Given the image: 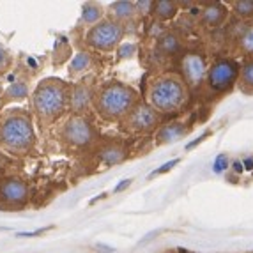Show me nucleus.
Wrapping results in <instances>:
<instances>
[{
	"label": "nucleus",
	"mask_w": 253,
	"mask_h": 253,
	"mask_svg": "<svg viewBox=\"0 0 253 253\" xmlns=\"http://www.w3.org/2000/svg\"><path fill=\"white\" fill-rule=\"evenodd\" d=\"M225 16V11L219 5H211V7L206 9V13H204V20L207 21V23H211V25H216V23H219V21L223 20Z\"/></svg>",
	"instance_id": "obj_13"
},
{
	"label": "nucleus",
	"mask_w": 253,
	"mask_h": 253,
	"mask_svg": "<svg viewBox=\"0 0 253 253\" xmlns=\"http://www.w3.org/2000/svg\"><path fill=\"white\" fill-rule=\"evenodd\" d=\"M234 167H236L237 172H241V170H243V165H241V163H236V165H234Z\"/></svg>",
	"instance_id": "obj_29"
},
{
	"label": "nucleus",
	"mask_w": 253,
	"mask_h": 253,
	"mask_svg": "<svg viewBox=\"0 0 253 253\" xmlns=\"http://www.w3.org/2000/svg\"><path fill=\"white\" fill-rule=\"evenodd\" d=\"M182 73H184V80L190 85H199L206 75V64L204 59L197 53H188L182 59Z\"/></svg>",
	"instance_id": "obj_9"
},
{
	"label": "nucleus",
	"mask_w": 253,
	"mask_h": 253,
	"mask_svg": "<svg viewBox=\"0 0 253 253\" xmlns=\"http://www.w3.org/2000/svg\"><path fill=\"white\" fill-rule=\"evenodd\" d=\"M0 193L7 202H23L27 199V186L16 179H7L0 186Z\"/></svg>",
	"instance_id": "obj_10"
},
{
	"label": "nucleus",
	"mask_w": 253,
	"mask_h": 253,
	"mask_svg": "<svg viewBox=\"0 0 253 253\" xmlns=\"http://www.w3.org/2000/svg\"><path fill=\"white\" fill-rule=\"evenodd\" d=\"M112 9H114V14L117 18H129L135 13V4H131V2H115L112 5Z\"/></svg>",
	"instance_id": "obj_14"
},
{
	"label": "nucleus",
	"mask_w": 253,
	"mask_h": 253,
	"mask_svg": "<svg viewBox=\"0 0 253 253\" xmlns=\"http://www.w3.org/2000/svg\"><path fill=\"white\" fill-rule=\"evenodd\" d=\"M135 105V92L121 84H112L99 92L96 99L97 112L108 121L127 115Z\"/></svg>",
	"instance_id": "obj_2"
},
{
	"label": "nucleus",
	"mask_w": 253,
	"mask_h": 253,
	"mask_svg": "<svg viewBox=\"0 0 253 253\" xmlns=\"http://www.w3.org/2000/svg\"><path fill=\"white\" fill-rule=\"evenodd\" d=\"M161 48H163L167 53H173V51L179 48V42L173 36H167V38H163V41H161Z\"/></svg>",
	"instance_id": "obj_21"
},
{
	"label": "nucleus",
	"mask_w": 253,
	"mask_h": 253,
	"mask_svg": "<svg viewBox=\"0 0 253 253\" xmlns=\"http://www.w3.org/2000/svg\"><path fill=\"white\" fill-rule=\"evenodd\" d=\"M227 156H219L218 158V161H216V172H221V170L225 169V167H227Z\"/></svg>",
	"instance_id": "obj_25"
},
{
	"label": "nucleus",
	"mask_w": 253,
	"mask_h": 253,
	"mask_svg": "<svg viewBox=\"0 0 253 253\" xmlns=\"http://www.w3.org/2000/svg\"><path fill=\"white\" fill-rule=\"evenodd\" d=\"M186 84L173 75L158 78L149 89V101L152 108L160 112H175L186 103Z\"/></svg>",
	"instance_id": "obj_1"
},
{
	"label": "nucleus",
	"mask_w": 253,
	"mask_h": 253,
	"mask_svg": "<svg viewBox=\"0 0 253 253\" xmlns=\"http://www.w3.org/2000/svg\"><path fill=\"white\" fill-rule=\"evenodd\" d=\"M156 14L163 20L167 18H172L175 14V5L172 2H158L156 4Z\"/></svg>",
	"instance_id": "obj_18"
},
{
	"label": "nucleus",
	"mask_w": 253,
	"mask_h": 253,
	"mask_svg": "<svg viewBox=\"0 0 253 253\" xmlns=\"http://www.w3.org/2000/svg\"><path fill=\"white\" fill-rule=\"evenodd\" d=\"M90 97H92V92H90V87L89 85H76L75 90L71 94V106L75 112H82L89 106L90 103Z\"/></svg>",
	"instance_id": "obj_11"
},
{
	"label": "nucleus",
	"mask_w": 253,
	"mask_h": 253,
	"mask_svg": "<svg viewBox=\"0 0 253 253\" xmlns=\"http://www.w3.org/2000/svg\"><path fill=\"white\" fill-rule=\"evenodd\" d=\"M42 232H44V230L41 228V230H36V232H21V234H18V236L20 237H32V236H38V234H42Z\"/></svg>",
	"instance_id": "obj_27"
},
{
	"label": "nucleus",
	"mask_w": 253,
	"mask_h": 253,
	"mask_svg": "<svg viewBox=\"0 0 253 253\" xmlns=\"http://www.w3.org/2000/svg\"><path fill=\"white\" fill-rule=\"evenodd\" d=\"M62 135L75 147H85L94 138L92 127H90L89 121L80 117V115H75V117L68 119V123L64 124Z\"/></svg>",
	"instance_id": "obj_6"
},
{
	"label": "nucleus",
	"mask_w": 253,
	"mask_h": 253,
	"mask_svg": "<svg viewBox=\"0 0 253 253\" xmlns=\"http://www.w3.org/2000/svg\"><path fill=\"white\" fill-rule=\"evenodd\" d=\"M237 78V66L230 60H219L209 71V82L211 87L216 90H225L236 82Z\"/></svg>",
	"instance_id": "obj_8"
},
{
	"label": "nucleus",
	"mask_w": 253,
	"mask_h": 253,
	"mask_svg": "<svg viewBox=\"0 0 253 253\" xmlns=\"http://www.w3.org/2000/svg\"><path fill=\"white\" fill-rule=\"evenodd\" d=\"M68 105V90L60 80H46L34 92V110L44 121L57 119Z\"/></svg>",
	"instance_id": "obj_3"
},
{
	"label": "nucleus",
	"mask_w": 253,
	"mask_h": 253,
	"mask_svg": "<svg viewBox=\"0 0 253 253\" xmlns=\"http://www.w3.org/2000/svg\"><path fill=\"white\" fill-rule=\"evenodd\" d=\"M123 158H124V152L121 151V149H117V147H110V149H106V151L103 152V160H105L108 165L119 163V161H123Z\"/></svg>",
	"instance_id": "obj_19"
},
{
	"label": "nucleus",
	"mask_w": 253,
	"mask_h": 253,
	"mask_svg": "<svg viewBox=\"0 0 253 253\" xmlns=\"http://www.w3.org/2000/svg\"><path fill=\"white\" fill-rule=\"evenodd\" d=\"M234 7H236V13L239 14V16H250V14H253V2H248V0L236 2Z\"/></svg>",
	"instance_id": "obj_20"
},
{
	"label": "nucleus",
	"mask_w": 253,
	"mask_h": 253,
	"mask_svg": "<svg viewBox=\"0 0 253 253\" xmlns=\"http://www.w3.org/2000/svg\"><path fill=\"white\" fill-rule=\"evenodd\" d=\"M182 133H184V129H182V126H179V124H170V126H167L163 131H161V140L163 142H173V140H177L182 136Z\"/></svg>",
	"instance_id": "obj_12"
},
{
	"label": "nucleus",
	"mask_w": 253,
	"mask_h": 253,
	"mask_svg": "<svg viewBox=\"0 0 253 253\" xmlns=\"http://www.w3.org/2000/svg\"><path fill=\"white\" fill-rule=\"evenodd\" d=\"M5 96H7V99H23L27 96V85L21 84V82H16L5 90Z\"/></svg>",
	"instance_id": "obj_16"
},
{
	"label": "nucleus",
	"mask_w": 253,
	"mask_h": 253,
	"mask_svg": "<svg viewBox=\"0 0 253 253\" xmlns=\"http://www.w3.org/2000/svg\"><path fill=\"white\" fill-rule=\"evenodd\" d=\"M158 119H160L158 117V112L152 106L140 105L127 114L126 127L131 131H136V133H147L152 127H156Z\"/></svg>",
	"instance_id": "obj_7"
},
{
	"label": "nucleus",
	"mask_w": 253,
	"mask_h": 253,
	"mask_svg": "<svg viewBox=\"0 0 253 253\" xmlns=\"http://www.w3.org/2000/svg\"><path fill=\"white\" fill-rule=\"evenodd\" d=\"M7 66H9V55L4 48L0 46V71H4Z\"/></svg>",
	"instance_id": "obj_24"
},
{
	"label": "nucleus",
	"mask_w": 253,
	"mask_h": 253,
	"mask_svg": "<svg viewBox=\"0 0 253 253\" xmlns=\"http://www.w3.org/2000/svg\"><path fill=\"white\" fill-rule=\"evenodd\" d=\"M173 165H177V160L170 161V163H165L163 167H161L160 170H156V172H154V173H163V172H167V170H170V169H172ZM154 173H152V175H154Z\"/></svg>",
	"instance_id": "obj_26"
},
{
	"label": "nucleus",
	"mask_w": 253,
	"mask_h": 253,
	"mask_svg": "<svg viewBox=\"0 0 253 253\" xmlns=\"http://www.w3.org/2000/svg\"><path fill=\"white\" fill-rule=\"evenodd\" d=\"M243 84L253 87V62L246 64L245 69H243Z\"/></svg>",
	"instance_id": "obj_23"
},
{
	"label": "nucleus",
	"mask_w": 253,
	"mask_h": 253,
	"mask_svg": "<svg viewBox=\"0 0 253 253\" xmlns=\"http://www.w3.org/2000/svg\"><path fill=\"white\" fill-rule=\"evenodd\" d=\"M124 29L119 23L114 21H103L99 25H94L87 34V42H89L92 48L97 50H105L110 51L114 50L119 44V41L123 39Z\"/></svg>",
	"instance_id": "obj_5"
},
{
	"label": "nucleus",
	"mask_w": 253,
	"mask_h": 253,
	"mask_svg": "<svg viewBox=\"0 0 253 253\" xmlns=\"http://www.w3.org/2000/svg\"><path fill=\"white\" fill-rule=\"evenodd\" d=\"M89 64H90L89 55H87V53H78L75 59H73L69 71H71V73H80V71H84V69L89 68Z\"/></svg>",
	"instance_id": "obj_15"
},
{
	"label": "nucleus",
	"mask_w": 253,
	"mask_h": 253,
	"mask_svg": "<svg viewBox=\"0 0 253 253\" xmlns=\"http://www.w3.org/2000/svg\"><path fill=\"white\" fill-rule=\"evenodd\" d=\"M99 18H101V7H97V5H85L84 7L85 23H96Z\"/></svg>",
	"instance_id": "obj_17"
},
{
	"label": "nucleus",
	"mask_w": 253,
	"mask_h": 253,
	"mask_svg": "<svg viewBox=\"0 0 253 253\" xmlns=\"http://www.w3.org/2000/svg\"><path fill=\"white\" fill-rule=\"evenodd\" d=\"M131 184V179H124L123 182H121V184L117 186V188H115V191H121V190H124V188H127V186Z\"/></svg>",
	"instance_id": "obj_28"
},
{
	"label": "nucleus",
	"mask_w": 253,
	"mask_h": 253,
	"mask_svg": "<svg viewBox=\"0 0 253 253\" xmlns=\"http://www.w3.org/2000/svg\"><path fill=\"white\" fill-rule=\"evenodd\" d=\"M241 46H243V50L252 51V53H253V27L246 30L245 36L241 38Z\"/></svg>",
	"instance_id": "obj_22"
},
{
	"label": "nucleus",
	"mask_w": 253,
	"mask_h": 253,
	"mask_svg": "<svg viewBox=\"0 0 253 253\" xmlns=\"http://www.w3.org/2000/svg\"><path fill=\"white\" fill-rule=\"evenodd\" d=\"M34 127L23 115H11L0 124V142L14 152H27L34 145Z\"/></svg>",
	"instance_id": "obj_4"
}]
</instances>
